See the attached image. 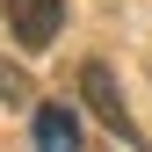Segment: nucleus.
Instances as JSON below:
<instances>
[{"instance_id": "nucleus-1", "label": "nucleus", "mask_w": 152, "mask_h": 152, "mask_svg": "<svg viewBox=\"0 0 152 152\" xmlns=\"http://www.w3.org/2000/svg\"><path fill=\"white\" fill-rule=\"evenodd\" d=\"M80 102H87V116L102 123L109 138H123V145H145V130H138V116H130V102H123L116 72H109L102 58H87V65H80Z\"/></svg>"}, {"instance_id": "nucleus-2", "label": "nucleus", "mask_w": 152, "mask_h": 152, "mask_svg": "<svg viewBox=\"0 0 152 152\" xmlns=\"http://www.w3.org/2000/svg\"><path fill=\"white\" fill-rule=\"evenodd\" d=\"M0 7H7V29L22 51H51L65 29V0H0Z\"/></svg>"}, {"instance_id": "nucleus-3", "label": "nucleus", "mask_w": 152, "mask_h": 152, "mask_svg": "<svg viewBox=\"0 0 152 152\" xmlns=\"http://www.w3.org/2000/svg\"><path fill=\"white\" fill-rule=\"evenodd\" d=\"M36 152H80V123H72V109H58V102H44L36 109Z\"/></svg>"}, {"instance_id": "nucleus-4", "label": "nucleus", "mask_w": 152, "mask_h": 152, "mask_svg": "<svg viewBox=\"0 0 152 152\" xmlns=\"http://www.w3.org/2000/svg\"><path fill=\"white\" fill-rule=\"evenodd\" d=\"M29 94H36V87H29V72H22V65H7V58H0V102H7V109H22V102H29Z\"/></svg>"}]
</instances>
